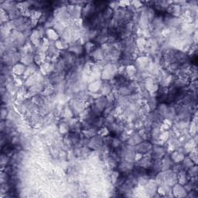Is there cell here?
<instances>
[{"label":"cell","mask_w":198,"mask_h":198,"mask_svg":"<svg viewBox=\"0 0 198 198\" xmlns=\"http://www.w3.org/2000/svg\"><path fill=\"white\" fill-rule=\"evenodd\" d=\"M26 69V66L23 63H17L12 68V72L16 75H22V74H24Z\"/></svg>","instance_id":"1"},{"label":"cell","mask_w":198,"mask_h":198,"mask_svg":"<svg viewBox=\"0 0 198 198\" xmlns=\"http://www.w3.org/2000/svg\"><path fill=\"white\" fill-rule=\"evenodd\" d=\"M7 113L8 111L6 109V108H2L1 109V117H2V119H5L7 117Z\"/></svg>","instance_id":"4"},{"label":"cell","mask_w":198,"mask_h":198,"mask_svg":"<svg viewBox=\"0 0 198 198\" xmlns=\"http://www.w3.org/2000/svg\"><path fill=\"white\" fill-rule=\"evenodd\" d=\"M152 148H153V146H152V145H151L149 142H144L139 144L138 151L142 154V153H147V152H149Z\"/></svg>","instance_id":"2"},{"label":"cell","mask_w":198,"mask_h":198,"mask_svg":"<svg viewBox=\"0 0 198 198\" xmlns=\"http://www.w3.org/2000/svg\"><path fill=\"white\" fill-rule=\"evenodd\" d=\"M47 36L48 37V38L52 40V41H57L58 39V34L57 32H56L55 30H53V29H50V30H47Z\"/></svg>","instance_id":"3"}]
</instances>
